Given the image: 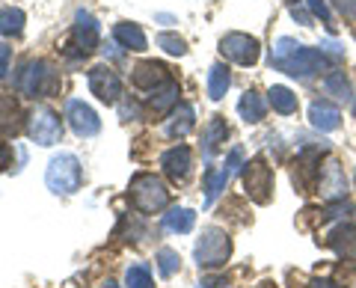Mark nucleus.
Returning <instances> with one entry per match:
<instances>
[{
    "label": "nucleus",
    "instance_id": "20",
    "mask_svg": "<svg viewBox=\"0 0 356 288\" xmlns=\"http://www.w3.org/2000/svg\"><path fill=\"white\" fill-rule=\"evenodd\" d=\"M193 107L191 104H178L172 110V119L166 122V134L170 137H187L193 131Z\"/></svg>",
    "mask_w": 356,
    "mask_h": 288
},
{
    "label": "nucleus",
    "instance_id": "8",
    "mask_svg": "<svg viewBox=\"0 0 356 288\" xmlns=\"http://www.w3.org/2000/svg\"><path fill=\"white\" fill-rule=\"evenodd\" d=\"M220 54L238 65H255L261 48H259V39L247 36V33H229V36H222V42H220Z\"/></svg>",
    "mask_w": 356,
    "mask_h": 288
},
{
    "label": "nucleus",
    "instance_id": "42",
    "mask_svg": "<svg viewBox=\"0 0 356 288\" xmlns=\"http://www.w3.org/2000/svg\"><path fill=\"white\" fill-rule=\"evenodd\" d=\"M288 3H291V6H297V0H288Z\"/></svg>",
    "mask_w": 356,
    "mask_h": 288
},
{
    "label": "nucleus",
    "instance_id": "15",
    "mask_svg": "<svg viewBox=\"0 0 356 288\" xmlns=\"http://www.w3.org/2000/svg\"><path fill=\"white\" fill-rule=\"evenodd\" d=\"M318 152L315 149H306L303 154H300V161H294V184L300 187V193H309L312 187H315L318 182Z\"/></svg>",
    "mask_w": 356,
    "mask_h": 288
},
{
    "label": "nucleus",
    "instance_id": "36",
    "mask_svg": "<svg viewBox=\"0 0 356 288\" xmlns=\"http://www.w3.org/2000/svg\"><path fill=\"white\" fill-rule=\"evenodd\" d=\"M9 161H13V149L0 143V170H6V167H9Z\"/></svg>",
    "mask_w": 356,
    "mask_h": 288
},
{
    "label": "nucleus",
    "instance_id": "9",
    "mask_svg": "<svg viewBox=\"0 0 356 288\" xmlns=\"http://www.w3.org/2000/svg\"><path fill=\"white\" fill-rule=\"evenodd\" d=\"M89 93H92L98 102L104 104H116L119 95H122V81L119 74L110 69V65H95V69H89Z\"/></svg>",
    "mask_w": 356,
    "mask_h": 288
},
{
    "label": "nucleus",
    "instance_id": "1",
    "mask_svg": "<svg viewBox=\"0 0 356 288\" xmlns=\"http://www.w3.org/2000/svg\"><path fill=\"white\" fill-rule=\"evenodd\" d=\"M270 65L285 72V74H291V77H312V74L324 72L330 65V60H327L324 51L306 48V45H300V42L282 36L270 54Z\"/></svg>",
    "mask_w": 356,
    "mask_h": 288
},
{
    "label": "nucleus",
    "instance_id": "34",
    "mask_svg": "<svg viewBox=\"0 0 356 288\" xmlns=\"http://www.w3.org/2000/svg\"><path fill=\"white\" fill-rule=\"evenodd\" d=\"M332 3L344 15V21H356V0H332Z\"/></svg>",
    "mask_w": 356,
    "mask_h": 288
},
{
    "label": "nucleus",
    "instance_id": "10",
    "mask_svg": "<svg viewBox=\"0 0 356 288\" xmlns=\"http://www.w3.org/2000/svg\"><path fill=\"white\" fill-rule=\"evenodd\" d=\"M241 163H243V149L235 146L229 152V161H226V167H220V170H208L205 173V205H211L214 199L226 191V184L229 179L241 170Z\"/></svg>",
    "mask_w": 356,
    "mask_h": 288
},
{
    "label": "nucleus",
    "instance_id": "38",
    "mask_svg": "<svg viewBox=\"0 0 356 288\" xmlns=\"http://www.w3.org/2000/svg\"><path fill=\"white\" fill-rule=\"evenodd\" d=\"M199 288H229V282L226 280H202Z\"/></svg>",
    "mask_w": 356,
    "mask_h": 288
},
{
    "label": "nucleus",
    "instance_id": "13",
    "mask_svg": "<svg viewBox=\"0 0 356 288\" xmlns=\"http://www.w3.org/2000/svg\"><path fill=\"white\" fill-rule=\"evenodd\" d=\"M131 81H134V86H140V90H158V86H163L170 81V69H166L163 63L149 60V63L134 65Z\"/></svg>",
    "mask_w": 356,
    "mask_h": 288
},
{
    "label": "nucleus",
    "instance_id": "37",
    "mask_svg": "<svg viewBox=\"0 0 356 288\" xmlns=\"http://www.w3.org/2000/svg\"><path fill=\"white\" fill-rule=\"evenodd\" d=\"M291 15H294V21H300V24H306V27L312 24V18H309V15L303 13V9H297V6H291Z\"/></svg>",
    "mask_w": 356,
    "mask_h": 288
},
{
    "label": "nucleus",
    "instance_id": "30",
    "mask_svg": "<svg viewBox=\"0 0 356 288\" xmlns=\"http://www.w3.org/2000/svg\"><path fill=\"white\" fill-rule=\"evenodd\" d=\"M158 48H163L166 54H172V57H184L187 54V45H184V39L181 36H175V33H161L158 39Z\"/></svg>",
    "mask_w": 356,
    "mask_h": 288
},
{
    "label": "nucleus",
    "instance_id": "14",
    "mask_svg": "<svg viewBox=\"0 0 356 288\" xmlns=\"http://www.w3.org/2000/svg\"><path fill=\"white\" fill-rule=\"evenodd\" d=\"M191 149L187 146H172V149H166L161 154V167L166 170V175H170L172 182H184L187 175H191Z\"/></svg>",
    "mask_w": 356,
    "mask_h": 288
},
{
    "label": "nucleus",
    "instance_id": "4",
    "mask_svg": "<svg viewBox=\"0 0 356 288\" xmlns=\"http://www.w3.org/2000/svg\"><path fill=\"white\" fill-rule=\"evenodd\" d=\"M18 90L24 95H54L60 90V77L44 60H33L18 72Z\"/></svg>",
    "mask_w": 356,
    "mask_h": 288
},
{
    "label": "nucleus",
    "instance_id": "32",
    "mask_svg": "<svg viewBox=\"0 0 356 288\" xmlns=\"http://www.w3.org/2000/svg\"><path fill=\"white\" fill-rule=\"evenodd\" d=\"M324 86H327L332 95H339V98H348L350 95V86H348V77H344V72H330Z\"/></svg>",
    "mask_w": 356,
    "mask_h": 288
},
{
    "label": "nucleus",
    "instance_id": "40",
    "mask_svg": "<svg viewBox=\"0 0 356 288\" xmlns=\"http://www.w3.org/2000/svg\"><path fill=\"white\" fill-rule=\"evenodd\" d=\"M309 288H336V285L327 282V280H309Z\"/></svg>",
    "mask_w": 356,
    "mask_h": 288
},
{
    "label": "nucleus",
    "instance_id": "33",
    "mask_svg": "<svg viewBox=\"0 0 356 288\" xmlns=\"http://www.w3.org/2000/svg\"><path fill=\"white\" fill-rule=\"evenodd\" d=\"M306 3H309V9H312V15L324 21L330 33L336 30V24H332V15H330V6H327V0H306Z\"/></svg>",
    "mask_w": 356,
    "mask_h": 288
},
{
    "label": "nucleus",
    "instance_id": "39",
    "mask_svg": "<svg viewBox=\"0 0 356 288\" xmlns=\"http://www.w3.org/2000/svg\"><path fill=\"white\" fill-rule=\"evenodd\" d=\"M122 119H131V116H137V104H122Z\"/></svg>",
    "mask_w": 356,
    "mask_h": 288
},
{
    "label": "nucleus",
    "instance_id": "11",
    "mask_svg": "<svg viewBox=\"0 0 356 288\" xmlns=\"http://www.w3.org/2000/svg\"><path fill=\"white\" fill-rule=\"evenodd\" d=\"M65 119H69V125L77 137H95L102 131V119L95 116V110L83 102H77V98L65 104Z\"/></svg>",
    "mask_w": 356,
    "mask_h": 288
},
{
    "label": "nucleus",
    "instance_id": "41",
    "mask_svg": "<svg viewBox=\"0 0 356 288\" xmlns=\"http://www.w3.org/2000/svg\"><path fill=\"white\" fill-rule=\"evenodd\" d=\"M102 288H119V285H116V282H113V280H107V282H104V285H102Z\"/></svg>",
    "mask_w": 356,
    "mask_h": 288
},
{
    "label": "nucleus",
    "instance_id": "7",
    "mask_svg": "<svg viewBox=\"0 0 356 288\" xmlns=\"http://www.w3.org/2000/svg\"><path fill=\"white\" fill-rule=\"evenodd\" d=\"M27 134L33 143H39V146H54V143H60V137H63L60 116L54 113L51 107H36L27 119Z\"/></svg>",
    "mask_w": 356,
    "mask_h": 288
},
{
    "label": "nucleus",
    "instance_id": "27",
    "mask_svg": "<svg viewBox=\"0 0 356 288\" xmlns=\"http://www.w3.org/2000/svg\"><path fill=\"white\" fill-rule=\"evenodd\" d=\"M267 102H270L273 110H280V113H294L297 110V95L288 90V86H270Z\"/></svg>",
    "mask_w": 356,
    "mask_h": 288
},
{
    "label": "nucleus",
    "instance_id": "18",
    "mask_svg": "<svg viewBox=\"0 0 356 288\" xmlns=\"http://www.w3.org/2000/svg\"><path fill=\"white\" fill-rule=\"evenodd\" d=\"M321 191H324L327 199H344V193H348V179H344L336 161H330L324 173H321Z\"/></svg>",
    "mask_w": 356,
    "mask_h": 288
},
{
    "label": "nucleus",
    "instance_id": "3",
    "mask_svg": "<svg viewBox=\"0 0 356 288\" xmlns=\"http://www.w3.org/2000/svg\"><path fill=\"white\" fill-rule=\"evenodd\" d=\"M131 199H134V208L143 214H154L166 208L170 202V191H166V184L161 179H154L149 173H140L131 179Z\"/></svg>",
    "mask_w": 356,
    "mask_h": 288
},
{
    "label": "nucleus",
    "instance_id": "5",
    "mask_svg": "<svg viewBox=\"0 0 356 288\" xmlns=\"http://www.w3.org/2000/svg\"><path fill=\"white\" fill-rule=\"evenodd\" d=\"M229 256H232V238L217 226L205 229L202 238H199V243H196L199 268H220V264L229 262Z\"/></svg>",
    "mask_w": 356,
    "mask_h": 288
},
{
    "label": "nucleus",
    "instance_id": "31",
    "mask_svg": "<svg viewBox=\"0 0 356 288\" xmlns=\"http://www.w3.org/2000/svg\"><path fill=\"white\" fill-rule=\"evenodd\" d=\"M178 268H181V259H178L175 250H170V247L158 250V271H161V276H172Z\"/></svg>",
    "mask_w": 356,
    "mask_h": 288
},
{
    "label": "nucleus",
    "instance_id": "43",
    "mask_svg": "<svg viewBox=\"0 0 356 288\" xmlns=\"http://www.w3.org/2000/svg\"><path fill=\"white\" fill-rule=\"evenodd\" d=\"M353 113H356V104H353Z\"/></svg>",
    "mask_w": 356,
    "mask_h": 288
},
{
    "label": "nucleus",
    "instance_id": "28",
    "mask_svg": "<svg viewBox=\"0 0 356 288\" xmlns=\"http://www.w3.org/2000/svg\"><path fill=\"white\" fill-rule=\"evenodd\" d=\"M21 30H24V13L13 6L0 9V36H18Z\"/></svg>",
    "mask_w": 356,
    "mask_h": 288
},
{
    "label": "nucleus",
    "instance_id": "6",
    "mask_svg": "<svg viewBox=\"0 0 356 288\" xmlns=\"http://www.w3.org/2000/svg\"><path fill=\"white\" fill-rule=\"evenodd\" d=\"M243 191L259 205H267L273 199V170L261 158H255L243 167Z\"/></svg>",
    "mask_w": 356,
    "mask_h": 288
},
{
    "label": "nucleus",
    "instance_id": "17",
    "mask_svg": "<svg viewBox=\"0 0 356 288\" xmlns=\"http://www.w3.org/2000/svg\"><path fill=\"white\" fill-rule=\"evenodd\" d=\"M309 119H312V128H318V131H336L341 125L339 107L330 104V102H312Z\"/></svg>",
    "mask_w": 356,
    "mask_h": 288
},
{
    "label": "nucleus",
    "instance_id": "19",
    "mask_svg": "<svg viewBox=\"0 0 356 288\" xmlns=\"http://www.w3.org/2000/svg\"><path fill=\"white\" fill-rule=\"evenodd\" d=\"M229 137V128H226V122H222V116H214V119H208V125L202 131V143H205V158H211L222 143H226Z\"/></svg>",
    "mask_w": 356,
    "mask_h": 288
},
{
    "label": "nucleus",
    "instance_id": "26",
    "mask_svg": "<svg viewBox=\"0 0 356 288\" xmlns=\"http://www.w3.org/2000/svg\"><path fill=\"white\" fill-rule=\"evenodd\" d=\"M196 223V214L191 208H172L170 214H163V229L166 232H178V235H187Z\"/></svg>",
    "mask_w": 356,
    "mask_h": 288
},
{
    "label": "nucleus",
    "instance_id": "23",
    "mask_svg": "<svg viewBox=\"0 0 356 288\" xmlns=\"http://www.w3.org/2000/svg\"><path fill=\"white\" fill-rule=\"evenodd\" d=\"M175 102H178V83L166 81V83L158 86V90H154V95L149 98V107H152L158 116H163V113H170V110L175 107Z\"/></svg>",
    "mask_w": 356,
    "mask_h": 288
},
{
    "label": "nucleus",
    "instance_id": "35",
    "mask_svg": "<svg viewBox=\"0 0 356 288\" xmlns=\"http://www.w3.org/2000/svg\"><path fill=\"white\" fill-rule=\"evenodd\" d=\"M6 72H9V48L0 45V81H3Z\"/></svg>",
    "mask_w": 356,
    "mask_h": 288
},
{
    "label": "nucleus",
    "instance_id": "24",
    "mask_svg": "<svg viewBox=\"0 0 356 288\" xmlns=\"http://www.w3.org/2000/svg\"><path fill=\"white\" fill-rule=\"evenodd\" d=\"M0 131H21V107L13 95H0Z\"/></svg>",
    "mask_w": 356,
    "mask_h": 288
},
{
    "label": "nucleus",
    "instance_id": "2",
    "mask_svg": "<svg viewBox=\"0 0 356 288\" xmlns=\"http://www.w3.org/2000/svg\"><path fill=\"white\" fill-rule=\"evenodd\" d=\"M81 179H83L81 161H77L74 154H69V152L57 154V158L48 163V170H44V182H48V191L57 193V196L74 193L77 187H81Z\"/></svg>",
    "mask_w": 356,
    "mask_h": 288
},
{
    "label": "nucleus",
    "instance_id": "29",
    "mask_svg": "<svg viewBox=\"0 0 356 288\" xmlns=\"http://www.w3.org/2000/svg\"><path fill=\"white\" fill-rule=\"evenodd\" d=\"M125 282H128L131 288H154L152 273H149L146 264H131V268L125 271Z\"/></svg>",
    "mask_w": 356,
    "mask_h": 288
},
{
    "label": "nucleus",
    "instance_id": "12",
    "mask_svg": "<svg viewBox=\"0 0 356 288\" xmlns=\"http://www.w3.org/2000/svg\"><path fill=\"white\" fill-rule=\"evenodd\" d=\"M69 48H77V57H86L98 48V21L89 15V13H77L74 15V30H72V45Z\"/></svg>",
    "mask_w": 356,
    "mask_h": 288
},
{
    "label": "nucleus",
    "instance_id": "22",
    "mask_svg": "<svg viewBox=\"0 0 356 288\" xmlns=\"http://www.w3.org/2000/svg\"><path fill=\"white\" fill-rule=\"evenodd\" d=\"M113 36L122 48H131V51H146V33H143L137 24H128V21H122V24L113 27Z\"/></svg>",
    "mask_w": 356,
    "mask_h": 288
},
{
    "label": "nucleus",
    "instance_id": "21",
    "mask_svg": "<svg viewBox=\"0 0 356 288\" xmlns=\"http://www.w3.org/2000/svg\"><path fill=\"white\" fill-rule=\"evenodd\" d=\"M264 110H267V104H264V98L259 95V93H243L241 95V102H238V113H241V119L243 122H250V125H255V122H261L264 119Z\"/></svg>",
    "mask_w": 356,
    "mask_h": 288
},
{
    "label": "nucleus",
    "instance_id": "25",
    "mask_svg": "<svg viewBox=\"0 0 356 288\" xmlns=\"http://www.w3.org/2000/svg\"><path fill=\"white\" fill-rule=\"evenodd\" d=\"M229 83H232V74H229L226 65H222V63L211 65V72H208V98H211V102H220V98L226 95Z\"/></svg>",
    "mask_w": 356,
    "mask_h": 288
},
{
    "label": "nucleus",
    "instance_id": "16",
    "mask_svg": "<svg viewBox=\"0 0 356 288\" xmlns=\"http://www.w3.org/2000/svg\"><path fill=\"white\" fill-rule=\"evenodd\" d=\"M324 243H327V247H332L344 259H356V226L353 223H339L324 238Z\"/></svg>",
    "mask_w": 356,
    "mask_h": 288
}]
</instances>
